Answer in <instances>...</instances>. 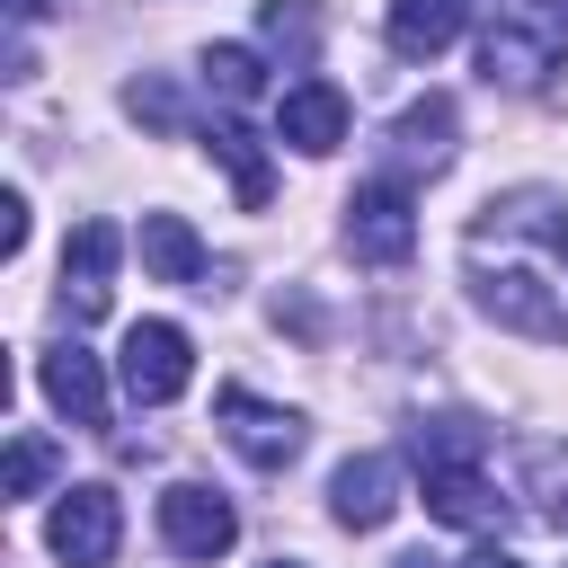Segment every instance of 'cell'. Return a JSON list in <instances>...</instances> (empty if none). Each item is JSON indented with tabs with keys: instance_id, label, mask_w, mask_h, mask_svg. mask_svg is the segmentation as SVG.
Here are the masks:
<instances>
[{
	"instance_id": "obj_1",
	"label": "cell",
	"mask_w": 568,
	"mask_h": 568,
	"mask_svg": "<svg viewBox=\"0 0 568 568\" xmlns=\"http://www.w3.org/2000/svg\"><path fill=\"white\" fill-rule=\"evenodd\" d=\"M462 275L497 328L559 346L568 337V195H550V186L488 195L462 240Z\"/></svg>"
},
{
	"instance_id": "obj_2",
	"label": "cell",
	"mask_w": 568,
	"mask_h": 568,
	"mask_svg": "<svg viewBox=\"0 0 568 568\" xmlns=\"http://www.w3.org/2000/svg\"><path fill=\"white\" fill-rule=\"evenodd\" d=\"M408 462H417V479H426V515H435V524H453V532H497V524H506V497H497L488 470H479V426H470V417H426V426H408Z\"/></svg>"
},
{
	"instance_id": "obj_3",
	"label": "cell",
	"mask_w": 568,
	"mask_h": 568,
	"mask_svg": "<svg viewBox=\"0 0 568 568\" xmlns=\"http://www.w3.org/2000/svg\"><path fill=\"white\" fill-rule=\"evenodd\" d=\"M479 80L488 89H532V98H568V18L559 0H497L488 36H479Z\"/></svg>"
},
{
	"instance_id": "obj_4",
	"label": "cell",
	"mask_w": 568,
	"mask_h": 568,
	"mask_svg": "<svg viewBox=\"0 0 568 568\" xmlns=\"http://www.w3.org/2000/svg\"><path fill=\"white\" fill-rule=\"evenodd\" d=\"M346 248H355V266H408V248H417L408 178H364L346 195Z\"/></svg>"
},
{
	"instance_id": "obj_5",
	"label": "cell",
	"mask_w": 568,
	"mask_h": 568,
	"mask_svg": "<svg viewBox=\"0 0 568 568\" xmlns=\"http://www.w3.org/2000/svg\"><path fill=\"white\" fill-rule=\"evenodd\" d=\"M115 373H124V390H133L142 408H169V399L195 382V346H186V328H178V320H133V328H124Z\"/></svg>"
},
{
	"instance_id": "obj_6",
	"label": "cell",
	"mask_w": 568,
	"mask_h": 568,
	"mask_svg": "<svg viewBox=\"0 0 568 568\" xmlns=\"http://www.w3.org/2000/svg\"><path fill=\"white\" fill-rule=\"evenodd\" d=\"M44 541H53L62 568H106L115 541H124V506H115V488H98V479H89V488H62Z\"/></svg>"
},
{
	"instance_id": "obj_7",
	"label": "cell",
	"mask_w": 568,
	"mask_h": 568,
	"mask_svg": "<svg viewBox=\"0 0 568 568\" xmlns=\"http://www.w3.org/2000/svg\"><path fill=\"white\" fill-rule=\"evenodd\" d=\"M160 541H169L178 559H222V550L240 541V515H231L222 488L178 479V488H160Z\"/></svg>"
},
{
	"instance_id": "obj_8",
	"label": "cell",
	"mask_w": 568,
	"mask_h": 568,
	"mask_svg": "<svg viewBox=\"0 0 568 568\" xmlns=\"http://www.w3.org/2000/svg\"><path fill=\"white\" fill-rule=\"evenodd\" d=\"M213 417H222V435H231L257 470H293V462H302V417H293V408H275V399H257V390H222Z\"/></svg>"
},
{
	"instance_id": "obj_9",
	"label": "cell",
	"mask_w": 568,
	"mask_h": 568,
	"mask_svg": "<svg viewBox=\"0 0 568 568\" xmlns=\"http://www.w3.org/2000/svg\"><path fill=\"white\" fill-rule=\"evenodd\" d=\"M328 515H337L346 532L390 524V515H399V462H390V453H355V462H337V479H328Z\"/></svg>"
},
{
	"instance_id": "obj_10",
	"label": "cell",
	"mask_w": 568,
	"mask_h": 568,
	"mask_svg": "<svg viewBox=\"0 0 568 568\" xmlns=\"http://www.w3.org/2000/svg\"><path fill=\"white\" fill-rule=\"evenodd\" d=\"M275 142H293V151H337L346 142V89H328V80H293L284 98H275Z\"/></svg>"
},
{
	"instance_id": "obj_11",
	"label": "cell",
	"mask_w": 568,
	"mask_h": 568,
	"mask_svg": "<svg viewBox=\"0 0 568 568\" xmlns=\"http://www.w3.org/2000/svg\"><path fill=\"white\" fill-rule=\"evenodd\" d=\"M106 266H115V231L106 222H80L62 240V311L71 320H98L106 311Z\"/></svg>"
},
{
	"instance_id": "obj_12",
	"label": "cell",
	"mask_w": 568,
	"mask_h": 568,
	"mask_svg": "<svg viewBox=\"0 0 568 568\" xmlns=\"http://www.w3.org/2000/svg\"><path fill=\"white\" fill-rule=\"evenodd\" d=\"M36 382H44V399H53L71 426H106V373H98L89 346H53V355L36 364Z\"/></svg>"
},
{
	"instance_id": "obj_13",
	"label": "cell",
	"mask_w": 568,
	"mask_h": 568,
	"mask_svg": "<svg viewBox=\"0 0 568 568\" xmlns=\"http://www.w3.org/2000/svg\"><path fill=\"white\" fill-rule=\"evenodd\" d=\"M453 133H462V115H453V98H417V106H399V124H390V151H399V169H444L453 160Z\"/></svg>"
},
{
	"instance_id": "obj_14",
	"label": "cell",
	"mask_w": 568,
	"mask_h": 568,
	"mask_svg": "<svg viewBox=\"0 0 568 568\" xmlns=\"http://www.w3.org/2000/svg\"><path fill=\"white\" fill-rule=\"evenodd\" d=\"M204 151L231 169V195H240L248 213L275 195V169H266V151H257V133H248V124H231V115H222V124H204Z\"/></svg>"
},
{
	"instance_id": "obj_15",
	"label": "cell",
	"mask_w": 568,
	"mask_h": 568,
	"mask_svg": "<svg viewBox=\"0 0 568 568\" xmlns=\"http://www.w3.org/2000/svg\"><path fill=\"white\" fill-rule=\"evenodd\" d=\"M453 36H462V0H390V53L435 62Z\"/></svg>"
},
{
	"instance_id": "obj_16",
	"label": "cell",
	"mask_w": 568,
	"mask_h": 568,
	"mask_svg": "<svg viewBox=\"0 0 568 568\" xmlns=\"http://www.w3.org/2000/svg\"><path fill=\"white\" fill-rule=\"evenodd\" d=\"M142 266H151L160 284H195V275H204V248H195L186 213H142Z\"/></svg>"
},
{
	"instance_id": "obj_17",
	"label": "cell",
	"mask_w": 568,
	"mask_h": 568,
	"mask_svg": "<svg viewBox=\"0 0 568 568\" xmlns=\"http://www.w3.org/2000/svg\"><path fill=\"white\" fill-rule=\"evenodd\" d=\"M524 497H532L541 524L568 532V453H559V444H532V453H524Z\"/></svg>"
},
{
	"instance_id": "obj_18",
	"label": "cell",
	"mask_w": 568,
	"mask_h": 568,
	"mask_svg": "<svg viewBox=\"0 0 568 568\" xmlns=\"http://www.w3.org/2000/svg\"><path fill=\"white\" fill-rule=\"evenodd\" d=\"M257 36H266L284 62H311V53H320V18H311L302 0H266V9H257Z\"/></svg>"
},
{
	"instance_id": "obj_19",
	"label": "cell",
	"mask_w": 568,
	"mask_h": 568,
	"mask_svg": "<svg viewBox=\"0 0 568 568\" xmlns=\"http://www.w3.org/2000/svg\"><path fill=\"white\" fill-rule=\"evenodd\" d=\"M204 80H213L222 98H257V89H266V71H257L248 44H204Z\"/></svg>"
},
{
	"instance_id": "obj_20",
	"label": "cell",
	"mask_w": 568,
	"mask_h": 568,
	"mask_svg": "<svg viewBox=\"0 0 568 568\" xmlns=\"http://www.w3.org/2000/svg\"><path fill=\"white\" fill-rule=\"evenodd\" d=\"M53 470H62V453H53L44 435H18V444H9V497H44Z\"/></svg>"
},
{
	"instance_id": "obj_21",
	"label": "cell",
	"mask_w": 568,
	"mask_h": 568,
	"mask_svg": "<svg viewBox=\"0 0 568 568\" xmlns=\"http://www.w3.org/2000/svg\"><path fill=\"white\" fill-rule=\"evenodd\" d=\"M124 106H133L142 124H178V98H169L160 80H133V89H124Z\"/></svg>"
},
{
	"instance_id": "obj_22",
	"label": "cell",
	"mask_w": 568,
	"mask_h": 568,
	"mask_svg": "<svg viewBox=\"0 0 568 568\" xmlns=\"http://www.w3.org/2000/svg\"><path fill=\"white\" fill-rule=\"evenodd\" d=\"M390 568H444V559H426V550H408V559H390ZM453 568H515L506 550H470V559H453Z\"/></svg>"
},
{
	"instance_id": "obj_23",
	"label": "cell",
	"mask_w": 568,
	"mask_h": 568,
	"mask_svg": "<svg viewBox=\"0 0 568 568\" xmlns=\"http://www.w3.org/2000/svg\"><path fill=\"white\" fill-rule=\"evenodd\" d=\"M44 9H53V0H9V18H18V27H36Z\"/></svg>"
},
{
	"instance_id": "obj_24",
	"label": "cell",
	"mask_w": 568,
	"mask_h": 568,
	"mask_svg": "<svg viewBox=\"0 0 568 568\" xmlns=\"http://www.w3.org/2000/svg\"><path fill=\"white\" fill-rule=\"evenodd\" d=\"M275 568H293V559H275Z\"/></svg>"
}]
</instances>
